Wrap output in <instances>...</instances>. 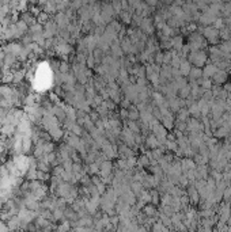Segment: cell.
<instances>
[{
	"label": "cell",
	"mask_w": 231,
	"mask_h": 232,
	"mask_svg": "<svg viewBox=\"0 0 231 232\" xmlns=\"http://www.w3.org/2000/svg\"><path fill=\"white\" fill-rule=\"evenodd\" d=\"M2 30H3V27H2V26H0V33H2Z\"/></svg>",
	"instance_id": "cell-4"
},
{
	"label": "cell",
	"mask_w": 231,
	"mask_h": 232,
	"mask_svg": "<svg viewBox=\"0 0 231 232\" xmlns=\"http://www.w3.org/2000/svg\"><path fill=\"white\" fill-rule=\"evenodd\" d=\"M21 225H22V220L19 219L18 216H12V217H10V219H8L7 227L10 228V230L15 231V230H18V228L21 227Z\"/></svg>",
	"instance_id": "cell-1"
},
{
	"label": "cell",
	"mask_w": 231,
	"mask_h": 232,
	"mask_svg": "<svg viewBox=\"0 0 231 232\" xmlns=\"http://www.w3.org/2000/svg\"><path fill=\"white\" fill-rule=\"evenodd\" d=\"M0 232H8L7 224H4L3 221H0Z\"/></svg>",
	"instance_id": "cell-3"
},
{
	"label": "cell",
	"mask_w": 231,
	"mask_h": 232,
	"mask_svg": "<svg viewBox=\"0 0 231 232\" xmlns=\"http://www.w3.org/2000/svg\"><path fill=\"white\" fill-rule=\"evenodd\" d=\"M69 230V223H64L63 225L59 227V232H68Z\"/></svg>",
	"instance_id": "cell-2"
}]
</instances>
